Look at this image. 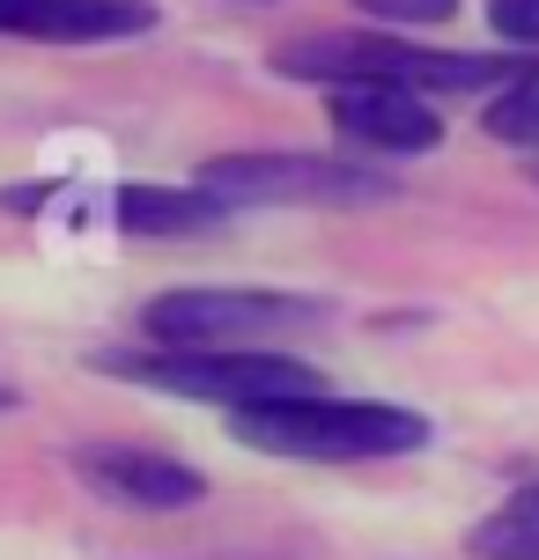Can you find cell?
<instances>
[{"label":"cell","instance_id":"obj_15","mask_svg":"<svg viewBox=\"0 0 539 560\" xmlns=\"http://www.w3.org/2000/svg\"><path fill=\"white\" fill-rule=\"evenodd\" d=\"M252 8H266V0H252Z\"/></svg>","mask_w":539,"mask_h":560},{"label":"cell","instance_id":"obj_11","mask_svg":"<svg viewBox=\"0 0 539 560\" xmlns=\"http://www.w3.org/2000/svg\"><path fill=\"white\" fill-rule=\"evenodd\" d=\"M481 133L503 140V148H525V155H539V67H532V74H517L511 89H495V96H488Z\"/></svg>","mask_w":539,"mask_h":560},{"label":"cell","instance_id":"obj_8","mask_svg":"<svg viewBox=\"0 0 539 560\" xmlns=\"http://www.w3.org/2000/svg\"><path fill=\"white\" fill-rule=\"evenodd\" d=\"M156 23V0H0V37L23 45H126Z\"/></svg>","mask_w":539,"mask_h":560},{"label":"cell","instance_id":"obj_13","mask_svg":"<svg viewBox=\"0 0 539 560\" xmlns=\"http://www.w3.org/2000/svg\"><path fill=\"white\" fill-rule=\"evenodd\" d=\"M488 30L517 52H539V0H488Z\"/></svg>","mask_w":539,"mask_h":560},{"label":"cell","instance_id":"obj_16","mask_svg":"<svg viewBox=\"0 0 539 560\" xmlns=\"http://www.w3.org/2000/svg\"><path fill=\"white\" fill-rule=\"evenodd\" d=\"M532 177H539V170H532Z\"/></svg>","mask_w":539,"mask_h":560},{"label":"cell","instance_id":"obj_14","mask_svg":"<svg viewBox=\"0 0 539 560\" xmlns=\"http://www.w3.org/2000/svg\"><path fill=\"white\" fill-rule=\"evenodd\" d=\"M8 406H15V392H8V384H0V413H8Z\"/></svg>","mask_w":539,"mask_h":560},{"label":"cell","instance_id":"obj_10","mask_svg":"<svg viewBox=\"0 0 539 560\" xmlns=\"http://www.w3.org/2000/svg\"><path fill=\"white\" fill-rule=\"evenodd\" d=\"M466 553L473 560H539V487H517L511 502H495L466 532Z\"/></svg>","mask_w":539,"mask_h":560},{"label":"cell","instance_id":"obj_5","mask_svg":"<svg viewBox=\"0 0 539 560\" xmlns=\"http://www.w3.org/2000/svg\"><path fill=\"white\" fill-rule=\"evenodd\" d=\"M303 325H318V303L282 288H163L141 310L148 347H259Z\"/></svg>","mask_w":539,"mask_h":560},{"label":"cell","instance_id":"obj_2","mask_svg":"<svg viewBox=\"0 0 539 560\" xmlns=\"http://www.w3.org/2000/svg\"><path fill=\"white\" fill-rule=\"evenodd\" d=\"M229 435L266 457H296V465H369V457H406L428 450V413L414 406H385V398H266L229 413Z\"/></svg>","mask_w":539,"mask_h":560},{"label":"cell","instance_id":"obj_1","mask_svg":"<svg viewBox=\"0 0 539 560\" xmlns=\"http://www.w3.org/2000/svg\"><path fill=\"white\" fill-rule=\"evenodd\" d=\"M532 67L539 59H511V52H436V45H414L399 30H318L296 45H274V74L318 89L399 82V89H422V96H473V89H511Z\"/></svg>","mask_w":539,"mask_h":560},{"label":"cell","instance_id":"obj_9","mask_svg":"<svg viewBox=\"0 0 539 560\" xmlns=\"http://www.w3.org/2000/svg\"><path fill=\"white\" fill-rule=\"evenodd\" d=\"M237 207L222 192H207V185H118L112 199V222L126 236H215Z\"/></svg>","mask_w":539,"mask_h":560},{"label":"cell","instance_id":"obj_4","mask_svg":"<svg viewBox=\"0 0 539 560\" xmlns=\"http://www.w3.org/2000/svg\"><path fill=\"white\" fill-rule=\"evenodd\" d=\"M199 185L222 192L229 207H377L399 185L377 163H347V155H296V148H237V155H207Z\"/></svg>","mask_w":539,"mask_h":560},{"label":"cell","instance_id":"obj_7","mask_svg":"<svg viewBox=\"0 0 539 560\" xmlns=\"http://www.w3.org/2000/svg\"><path fill=\"white\" fill-rule=\"evenodd\" d=\"M325 118L347 148L363 155H428L444 140V118L422 89L399 82H355V89H325Z\"/></svg>","mask_w":539,"mask_h":560},{"label":"cell","instance_id":"obj_12","mask_svg":"<svg viewBox=\"0 0 539 560\" xmlns=\"http://www.w3.org/2000/svg\"><path fill=\"white\" fill-rule=\"evenodd\" d=\"M355 15H369L377 30H436L458 15V0H347Z\"/></svg>","mask_w":539,"mask_h":560},{"label":"cell","instance_id":"obj_3","mask_svg":"<svg viewBox=\"0 0 539 560\" xmlns=\"http://www.w3.org/2000/svg\"><path fill=\"white\" fill-rule=\"evenodd\" d=\"M96 369L118 376V384H148V392L193 398V406H222V413L318 392V369L303 354H282V347H104Z\"/></svg>","mask_w":539,"mask_h":560},{"label":"cell","instance_id":"obj_6","mask_svg":"<svg viewBox=\"0 0 539 560\" xmlns=\"http://www.w3.org/2000/svg\"><path fill=\"white\" fill-rule=\"evenodd\" d=\"M67 465L89 494H104L118 509H148V516H171V509H199L207 502V472L185 465V457H163V450L141 443H74Z\"/></svg>","mask_w":539,"mask_h":560}]
</instances>
